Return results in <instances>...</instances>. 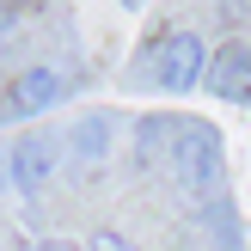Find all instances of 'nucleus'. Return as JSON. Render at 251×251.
Here are the masks:
<instances>
[{"instance_id": "obj_7", "label": "nucleus", "mask_w": 251, "mask_h": 251, "mask_svg": "<svg viewBox=\"0 0 251 251\" xmlns=\"http://www.w3.org/2000/svg\"><path fill=\"white\" fill-rule=\"evenodd\" d=\"M86 251H135V245H129V239H123V233H117V227H98V233H92V239H86Z\"/></svg>"}, {"instance_id": "obj_2", "label": "nucleus", "mask_w": 251, "mask_h": 251, "mask_svg": "<svg viewBox=\"0 0 251 251\" xmlns=\"http://www.w3.org/2000/svg\"><path fill=\"white\" fill-rule=\"evenodd\" d=\"M159 153H166L172 178L190 196H208L221 184V172H227L221 135H215V123H202V117H166V147H159Z\"/></svg>"}, {"instance_id": "obj_8", "label": "nucleus", "mask_w": 251, "mask_h": 251, "mask_svg": "<svg viewBox=\"0 0 251 251\" xmlns=\"http://www.w3.org/2000/svg\"><path fill=\"white\" fill-rule=\"evenodd\" d=\"M12 25H19V0H0V43L12 37Z\"/></svg>"}, {"instance_id": "obj_3", "label": "nucleus", "mask_w": 251, "mask_h": 251, "mask_svg": "<svg viewBox=\"0 0 251 251\" xmlns=\"http://www.w3.org/2000/svg\"><path fill=\"white\" fill-rule=\"evenodd\" d=\"M61 98H68V74H55V68H25V74H12V86L0 92V117L31 123V117H43V110H55Z\"/></svg>"}, {"instance_id": "obj_9", "label": "nucleus", "mask_w": 251, "mask_h": 251, "mask_svg": "<svg viewBox=\"0 0 251 251\" xmlns=\"http://www.w3.org/2000/svg\"><path fill=\"white\" fill-rule=\"evenodd\" d=\"M129 6H135V0H129Z\"/></svg>"}, {"instance_id": "obj_5", "label": "nucleus", "mask_w": 251, "mask_h": 251, "mask_svg": "<svg viewBox=\"0 0 251 251\" xmlns=\"http://www.w3.org/2000/svg\"><path fill=\"white\" fill-rule=\"evenodd\" d=\"M202 86L221 104H251V43H221L215 55H208Z\"/></svg>"}, {"instance_id": "obj_4", "label": "nucleus", "mask_w": 251, "mask_h": 251, "mask_svg": "<svg viewBox=\"0 0 251 251\" xmlns=\"http://www.w3.org/2000/svg\"><path fill=\"white\" fill-rule=\"evenodd\" d=\"M6 172H12V190L19 196H37V190H49V178H55V141L49 135H19L12 141V153H6Z\"/></svg>"}, {"instance_id": "obj_6", "label": "nucleus", "mask_w": 251, "mask_h": 251, "mask_svg": "<svg viewBox=\"0 0 251 251\" xmlns=\"http://www.w3.org/2000/svg\"><path fill=\"white\" fill-rule=\"evenodd\" d=\"M110 135H117L110 117H80V123H74V153H80V159H104L110 153Z\"/></svg>"}, {"instance_id": "obj_1", "label": "nucleus", "mask_w": 251, "mask_h": 251, "mask_svg": "<svg viewBox=\"0 0 251 251\" xmlns=\"http://www.w3.org/2000/svg\"><path fill=\"white\" fill-rule=\"evenodd\" d=\"M202 74H208V43H202L196 31H184V25L159 31L153 43L141 49V61H135V80H147L153 92H166V98L196 92Z\"/></svg>"}]
</instances>
